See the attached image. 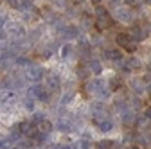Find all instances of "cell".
Returning <instances> with one entry per match:
<instances>
[{"label": "cell", "mask_w": 151, "mask_h": 149, "mask_svg": "<svg viewBox=\"0 0 151 149\" xmlns=\"http://www.w3.org/2000/svg\"><path fill=\"white\" fill-rule=\"evenodd\" d=\"M96 14H97V18H96V27L99 29V31H106V29H110L111 27V24H113V18L106 13V9L104 7H101V6H97V9H96Z\"/></svg>", "instance_id": "cell-1"}, {"label": "cell", "mask_w": 151, "mask_h": 149, "mask_svg": "<svg viewBox=\"0 0 151 149\" xmlns=\"http://www.w3.org/2000/svg\"><path fill=\"white\" fill-rule=\"evenodd\" d=\"M115 43H119L122 49H126L128 52H135L137 50V43L131 40V36L129 34H126V32H119L117 36H115Z\"/></svg>", "instance_id": "cell-2"}, {"label": "cell", "mask_w": 151, "mask_h": 149, "mask_svg": "<svg viewBox=\"0 0 151 149\" xmlns=\"http://www.w3.org/2000/svg\"><path fill=\"white\" fill-rule=\"evenodd\" d=\"M147 32H149V25H146V29L140 27V25H133V27L129 29V36H131V38H135L137 42L144 40L146 36H147Z\"/></svg>", "instance_id": "cell-3"}, {"label": "cell", "mask_w": 151, "mask_h": 149, "mask_svg": "<svg viewBox=\"0 0 151 149\" xmlns=\"http://www.w3.org/2000/svg\"><path fill=\"white\" fill-rule=\"evenodd\" d=\"M88 90L92 92V94H96L97 97H101V99H106L108 97V90H104V86H103L101 81H92Z\"/></svg>", "instance_id": "cell-4"}, {"label": "cell", "mask_w": 151, "mask_h": 149, "mask_svg": "<svg viewBox=\"0 0 151 149\" xmlns=\"http://www.w3.org/2000/svg\"><path fill=\"white\" fill-rule=\"evenodd\" d=\"M25 77H27L29 81H32V83L42 81V77H43V68H40V67H31V68L25 72Z\"/></svg>", "instance_id": "cell-5"}, {"label": "cell", "mask_w": 151, "mask_h": 149, "mask_svg": "<svg viewBox=\"0 0 151 149\" xmlns=\"http://www.w3.org/2000/svg\"><path fill=\"white\" fill-rule=\"evenodd\" d=\"M115 18L121 22H131V18H133V13H131L128 7H117L115 9Z\"/></svg>", "instance_id": "cell-6"}, {"label": "cell", "mask_w": 151, "mask_h": 149, "mask_svg": "<svg viewBox=\"0 0 151 149\" xmlns=\"http://www.w3.org/2000/svg\"><path fill=\"white\" fill-rule=\"evenodd\" d=\"M18 128H20L22 135H27V137H34V135L38 133V128H34L32 122H22Z\"/></svg>", "instance_id": "cell-7"}, {"label": "cell", "mask_w": 151, "mask_h": 149, "mask_svg": "<svg viewBox=\"0 0 151 149\" xmlns=\"http://www.w3.org/2000/svg\"><path fill=\"white\" fill-rule=\"evenodd\" d=\"M31 92H32V94H34L38 99H40V101H43V102L49 101V94H47V90H45L43 86H38V85H36V86H32Z\"/></svg>", "instance_id": "cell-8"}, {"label": "cell", "mask_w": 151, "mask_h": 149, "mask_svg": "<svg viewBox=\"0 0 151 149\" xmlns=\"http://www.w3.org/2000/svg\"><path fill=\"white\" fill-rule=\"evenodd\" d=\"M63 36L67 40H74V38H78L79 36V29L78 27H74V25H68V27H63Z\"/></svg>", "instance_id": "cell-9"}, {"label": "cell", "mask_w": 151, "mask_h": 149, "mask_svg": "<svg viewBox=\"0 0 151 149\" xmlns=\"http://www.w3.org/2000/svg\"><path fill=\"white\" fill-rule=\"evenodd\" d=\"M36 128H38V131H40V133H45V135H47V133H50V131H52V122H49V120H45V119H43L42 122H38V126H36Z\"/></svg>", "instance_id": "cell-10"}, {"label": "cell", "mask_w": 151, "mask_h": 149, "mask_svg": "<svg viewBox=\"0 0 151 149\" xmlns=\"http://www.w3.org/2000/svg\"><path fill=\"white\" fill-rule=\"evenodd\" d=\"M47 88L49 90H58L60 88V77L58 76H50L47 79Z\"/></svg>", "instance_id": "cell-11"}, {"label": "cell", "mask_w": 151, "mask_h": 149, "mask_svg": "<svg viewBox=\"0 0 151 149\" xmlns=\"http://www.w3.org/2000/svg\"><path fill=\"white\" fill-rule=\"evenodd\" d=\"M97 128H99V131H110V129L113 128V124H111V120H108V119H104V120H97Z\"/></svg>", "instance_id": "cell-12"}, {"label": "cell", "mask_w": 151, "mask_h": 149, "mask_svg": "<svg viewBox=\"0 0 151 149\" xmlns=\"http://www.w3.org/2000/svg\"><path fill=\"white\" fill-rule=\"evenodd\" d=\"M106 58H108L110 61H119V59L122 58V54H121L117 49H115V50L111 49V50H106Z\"/></svg>", "instance_id": "cell-13"}, {"label": "cell", "mask_w": 151, "mask_h": 149, "mask_svg": "<svg viewBox=\"0 0 151 149\" xmlns=\"http://www.w3.org/2000/svg\"><path fill=\"white\" fill-rule=\"evenodd\" d=\"M9 32L14 34V36H24V29H22L20 24H11L9 25Z\"/></svg>", "instance_id": "cell-14"}, {"label": "cell", "mask_w": 151, "mask_h": 149, "mask_svg": "<svg viewBox=\"0 0 151 149\" xmlns=\"http://www.w3.org/2000/svg\"><path fill=\"white\" fill-rule=\"evenodd\" d=\"M20 7H22L25 13H38V11H36V7L32 6V2H31V0H24V2L20 4Z\"/></svg>", "instance_id": "cell-15"}, {"label": "cell", "mask_w": 151, "mask_h": 149, "mask_svg": "<svg viewBox=\"0 0 151 149\" xmlns=\"http://www.w3.org/2000/svg\"><path fill=\"white\" fill-rule=\"evenodd\" d=\"M90 70H92L93 74H101V70H103V65H101L97 59H92V61H90Z\"/></svg>", "instance_id": "cell-16"}, {"label": "cell", "mask_w": 151, "mask_h": 149, "mask_svg": "<svg viewBox=\"0 0 151 149\" xmlns=\"http://www.w3.org/2000/svg\"><path fill=\"white\" fill-rule=\"evenodd\" d=\"M122 120H124V124H131V122H133L135 120V115L133 113H131V111H122Z\"/></svg>", "instance_id": "cell-17"}, {"label": "cell", "mask_w": 151, "mask_h": 149, "mask_svg": "<svg viewBox=\"0 0 151 149\" xmlns=\"http://www.w3.org/2000/svg\"><path fill=\"white\" fill-rule=\"evenodd\" d=\"M111 145H113V142H111V140H99L97 149H111Z\"/></svg>", "instance_id": "cell-18"}, {"label": "cell", "mask_w": 151, "mask_h": 149, "mask_svg": "<svg viewBox=\"0 0 151 149\" xmlns=\"http://www.w3.org/2000/svg\"><path fill=\"white\" fill-rule=\"evenodd\" d=\"M140 67V63L137 61V59H133V58H129L128 61H126V68L129 70V68H139Z\"/></svg>", "instance_id": "cell-19"}, {"label": "cell", "mask_w": 151, "mask_h": 149, "mask_svg": "<svg viewBox=\"0 0 151 149\" xmlns=\"http://www.w3.org/2000/svg\"><path fill=\"white\" fill-rule=\"evenodd\" d=\"M131 85H133V90H135V92H144V83H142L140 79H135Z\"/></svg>", "instance_id": "cell-20"}, {"label": "cell", "mask_w": 151, "mask_h": 149, "mask_svg": "<svg viewBox=\"0 0 151 149\" xmlns=\"http://www.w3.org/2000/svg\"><path fill=\"white\" fill-rule=\"evenodd\" d=\"M121 85H122V81H121L119 77H115V79H111V81H110V88H111V90H119Z\"/></svg>", "instance_id": "cell-21"}, {"label": "cell", "mask_w": 151, "mask_h": 149, "mask_svg": "<svg viewBox=\"0 0 151 149\" xmlns=\"http://www.w3.org/2000/svg\"><path fill=\"white\" fill-rule=\"evenodd\" d=\"M58 128L61 129V131H70V129H72V124H68V122H65V120H61V122H58Z\"/></svg>", "instance_id": "cell-22"}, {"label": "cell", "mask_w": 151, "mask_h": 149, "mask_svg": "<svg viewBox=\"0 0 151 149\" xmlns=\"http://www.w3.org/2000/svg\"><path fill=\"white\" fill-rule=\"evenodd\" d=\"M76 149H88L90 147V144L86 142V140H79V142H76V145H74Z\"/></svg>", "instance_id": "cell-23"}, {"label": "cell", "mask_w": 151, "mask_h": 149, "mask_svg": "<svg viewBox=\"0 0 151 149\" xmlns=\"http://www.w3.org/2000/svg\"><path fill=\"white\" fill-rule=\"evenodd\" d=\"M20 135H22V131H20V129H14V131H11V135H9V140L16 142L18 138H20Z\"/></svg>", "instance_id": "cell-24"}, {"label": "cell", "mask_w": 151, "mask_h": 149, "mask_svg": "<svg viewBox=\"0 0 151 149\" xmlns=\"http://www.w3.org/2000/svg\"><path fill=\"white\" fill-rule=\"evenodd\" d=\"M42 120H43V115H42V113H34V117H32V122H34V124L42 122Z\"/></svg>", "instance_id": "cell-25"}, {"label": "cell", "mask_w": 151, "mask_h": 149, "mask_svg": "<svg viewBox=\"0 0 151 149\" xmlns=\"http://www.w3.org/2000/svg\"><path fill=\"white\" fill-rule=\"evenodd\" d=\"M24 104H25V108H27V110H32V106H34L32 99H25V102H24Z\"/></svg>", "instance_id": "cell-26"}, {"label": "cell", "mask_w": 151, "mask_h": 149, "mask_svg": "<svg viewBox=\"0 0 151 149\" xmlns=\"http://www.w3.org/2000/svg\"><path fill=\"white\" fill-rule=\"evenodd\" d=\"M144 115H146V119H151V106H147L144 110Z\"/></svg>", "instance_id": "cell-27"}, {"label": "cell", "mask_w": 151, "mask_h": 149, "mask_svg": "<svg viewBox=\"0 0 151 149\" xmlns=\"http://www.w3.org/2000/svg\"><path fill=\"white\" fill-rule=\"evenodd\" d=\"M78 72H79V77H81V79H83V77H86V76H88V72H86V70H83V68H79V70H78Z\"/></svg>", "instance_id": "cell-28"}, {"label": "cell", "mask_w": 151, "mask_h": 149, "mask_svg": "<svg viewBox=\"0 0 151 149\" xmlns=\"http://www.w3.org/2000/svg\"><path fill=\"white\" fill-rule=\"evenodd\" d=\"M18 63H20V65H29L31 61H29V59H25V58H18Z\"/></svg>", "instance_id": "cell-29"}, {"label": "cell", "mask_w": 151, "mask_h": 149, "mask_svg": "<svg viewBox=\"0 0 151 149\" xmlns=\"http://www.w3.org/2000/svg\"><path fill=\"white\" fill-rule=\"evenodd\" d=\"M7 2H9L11 6H20V2H18V0H7Z\"/></svg>", "instance_id": "cell-30"}, {"label": "cell", "mask_w": 151, "mask_h": 149, "mask_svg": "<svg viewBox=\"0 0 151 149\" xmlns=\"http://www.w3.org/2000/svg\"><path fill=\"white\" fill-rule=\"evenodd\" d=\"M68 50H70V47H68V45H67V47H65V49H63V58H65V56H67V54H68Z\"/></svg>", "instance_id": "cell-31"}, {"label": "cell", "mask_w": 151, "mask_h": 149, "mask_svg": "<svg viewBox=\"0 0 151 149\" xmlns=\"http://www.w3.org/2000/svg\"><path fill=\"white\" fill-rule=\"evenodd\" d=\"M119 2H121V0H110V4H111V6H117Z\"/></svg>", "instance_id": "cell-32"}, {"label": "cell", "mask_w": 151, "mask_h": 149, "mask_svg": "<svg viewBox=\"0 0 151 149\" xmlns=\"http://www.w3.org/2000/svg\"><path fill=\"white\" fill-rule=\"evenodd\" d=\"M92 4H96V6H101V0H90Z\"/></svg>", "instance_id": "cell-33"}, {"label": "cell", "mask_w": 151, "mask_h": 149, "mask_svg": "<svg viewBox=\"0 0 151 149\" xmlns=\"http://www.w3.org/2000/svg\"><path fill=\"white\" fill-rule=\"evenodd\" d=\"M6 147V140H0V149H4Z\"/></svg>", "instance_id": "cell-34"}, {"label": "cell", "mask_w": 151, "mask_h": 149, "mask_svg": "<svg viewBox=\"0 0 151 149\" xmlns=\"http://www.w3.org/2000/svg\"><path fill=\"white\" fill-rule=\"evenodd\" d=\"M124 2H126V4H135L137 0H124Z\"/></svg>", "instance_id": "cell-35"}, {"label": "cell", "mask_w": 151, "mask_h": 149, "mask_svg": "<svg viewBox=\"0 0 151 149\" xmlns=\"http://www.w3.org/2000/svg\"><path fill=\"white\" fill-rule=\"evenodd\" d=\"M2 25H4V18H0V29H2Z\"/></svg>", "instance_id": "cell-36"}, {"label": "cell", "mask_w": 151, "mask_h": 149, "mask_svg": "<svg viewBox=\"0 0 151 149\" xmlns=\"http://www.w3.org/2000/svg\"><path fill=\"white\" fill-rule=\"evenodd\" d=\"M131 149H144V147H140V145H133Z\"/></svg>", "instance_id": "cell-37"}, {"label": "cell", "mask_w": 151, "mask_h": 149, "mask_svg": "<svg viewBox=\"0 0 151 149\" xmlns=\"http://www.w3.org/2000/svg\"><path fill=\"white\" fill-rule=\"evenodd\" d=\"M74 2H76V4H81V2H83V0H74Z\"/></svg>", "instance_id": "cell-38"}, {"label": "cell", "mask_w": 151, "mask_h": 149, "mask_svg": "<svg viewBox=\"0 0 151 149\" xmlns=\"http://www.w3.org/2000/svg\"><path fill=\"white\" fill-rule=\"evenodd\" d=\"M13 149H20V147H13Z\"/></svg>", "instance_id": "cell-39"}]
</instances>
